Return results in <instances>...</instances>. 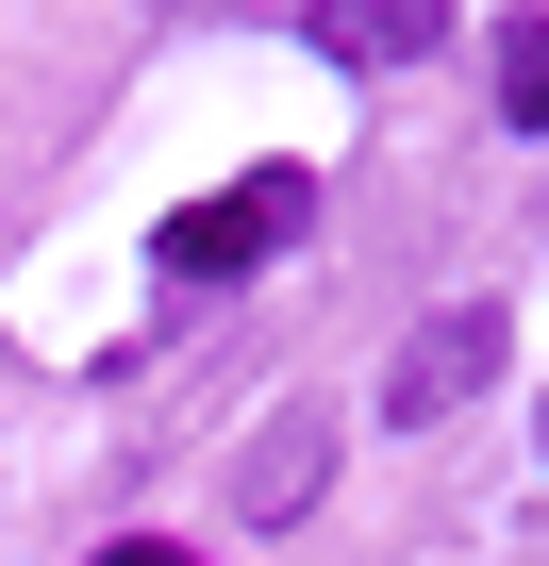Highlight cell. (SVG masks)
Here are the masks:
<instances>
[{"mask_svg":"<svg viewBox=\"0 0 549 566\" xmlns=\"http://www.w3.org/2000/svg\"><path fill=\"white\" fill-rule=\"evenodd\" d=\"M300 217H317V184H300V167H250V184L183 200V217L150 233V266H167V283H250L266 250H300Z\"/></svg>","mask_w":549,"mask_h":566,"instance_id":"6da1fadb","label":"cell"},{"mask_svg":"<svg viewBox=\"0 0 549 566\" xmlns=\"http://www.w3.org/2000/svg\"><path fill=\"white\" fill-rule=\"evenodd\" d=\"M499 350H516V334H499V301H450V317H416V334H400V367H383V417H400V433L466 417V400L499 384Z\"/></svg>","mask_w":549,"mask_h":566,"instance_id":"7a4b0ae2","label":"cell"},{"mask_svg":"<svg viewBox=\"0 0 549 566\" xmlns=\"http://www.w3.org/2000/svg\"><path fill=\"white\" fill-rule=\"evenodd\" d=\"M317 483H334V417H317V400H284V417L250 433V467H233V516H250V533H284Z\"/></svg>","mask_w":549,"mask_h":566,"instance_id":"3957f363","label":"cell"},{"mask_svg":"<svg viewBox=\"0 0 549 566\" xmlns=\"http://www.w3.org/2000/svg\"><path fill=\"white\" fill-rule=\"evenodd\" d=\"M433 34H450L433 0H334V18H317V51H334V67H416Z\"/></svg>","mask_w":549,"mask_h":566,"instance_id":"277c9868","label":"cell"},{"mask_svg":"<svg viewBox=\"0 0 549 566\" xmlns=\"http://www.w3.org/2000/svg\"><path fill=\"white\" fill-rule=\"evenodd\" d=\"M499 117L549 134V18H499Z\"/></svg>","mask_w":549,"mask_h":566,"instance_id":"5b68a950","label":"cell"},{"mask_svg":"<svg viewBox=\"0 0 549 566\" xmlns=\"http://www.w3.org/2000/svg\"><path fill=\"white\" fill-rule=\"evenodd\" d=\"M101 566H200V549H183V533H117Z\"/></svg>","mask_w":549,"mask_h":566,"instance_id":"8992f818","label":"cell"}]
</instances>
